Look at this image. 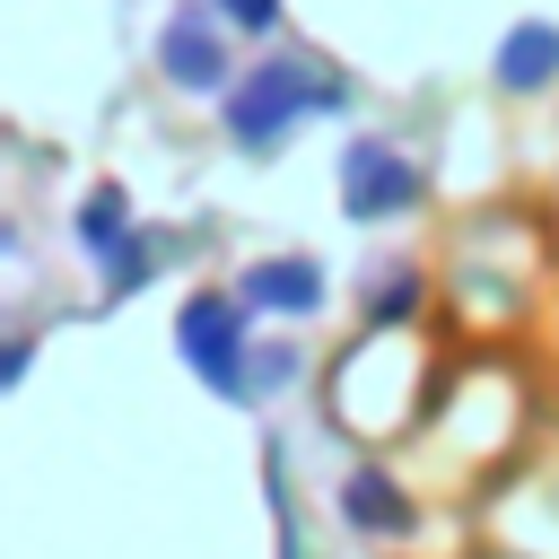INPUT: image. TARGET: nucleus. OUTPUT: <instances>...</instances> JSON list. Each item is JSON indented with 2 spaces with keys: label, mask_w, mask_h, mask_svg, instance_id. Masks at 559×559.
<instances>
[{
  "label": "nucleus",
  "mask_w": 559,
  "mask_h": 559,
  "mask_svg": "<svg viewBox=\"0 0 559 559\" xmlns=\"http://www.w3.org/2000/svg\"><path fill=\"white\" fill-rule=\"evenodd\" d=\"M332 87L314 79V70H297V61H262L245 87H227V131L245 140V148H271L297 114H314Z\"/></svg>",
  "instance_id": "1"
},
{
  "label": "nucleus",
  "mask_w": 559,
  "mask_h": 559,
  "mask_svg": "<svg viewBox=\"0 0 559 559\" xmlns=\"http://www.w3.org/2000/svg\"><path fill=\"white\" fill-rule=\"evenodd\" d=\"M236 332H245V297H192L175 314V341H183L192 376L218 384V393H253V367H245V341Z\"/></svg>",
  "instance_id": "2"
},
{
  "label": "nucleus",
  "mask_w": 559,
  "mask_h": 559,
  "mask_svg": "<svg viewBox=\"0 0 559 559\" xmlns=\"http://www.w3.org/2000/svg\"><path fill=\"white\" fill-rule=\"evenodd\" d=\"M341 192H349V218H384V210H402V201L419 192V175H411L384 140H358V148L341 157Z\"/></svg>",
  "instance_id": "3"
},
{
  "label": "nucleus",
  "mask_w": 559,
  "mask_h": 559,
  "mask_svg": "<svg viewBox=\"0 0 559 559\" xmlns=\"http://www.w3.org/2000/svg\"><path fill=\"white\" fill-rule=\"evenodd\" d=\"M323 306V271L314 262H253L245 271V314H314Z\"/></svg>",
  "instance_id": "4"
},
{
  "label": "nucleus",
  "mask_w": 559,
  "mask_h": 559,
  "mask_svg": "<svg viewBox=\"0 0 559 559\" xmlns=\"http://www.w3.org/2000/svg\"><path fill=\"white\" fill-rule=\"evenodd\" d=\"M157 61H166L175 87H227V44H218L201 17H175L166 44H157Z\"/></svg>",
  "instance_id": "5"
},
{
  "label": "nucleus",
  "mask_w": 559,
  "mask_h": 559,
  "mask_svg": "<svg viewBox=\"0 0 559 559\" xmlns=\"http://www.w3.org/2000/svg\"><path fill=\"white\" fill-rule=\"evenodd\" d=\"M341 507H349V524H367V533H411V524H419V515L402 507V489H393L384 472H349Z\"/></svg>",
  "instance_id": "6"
},
{
  "label": "nucleus",
  "mask_w": 559,
  "mask_h": 559,
  "mask_svg": "<svg viewBox=\"0 0 559 559\" xmlns=\"http://www.w3.org/2000/svg\"><path fill=\"white\" fill-rule=\"evenodd\" d=\"M550 70H559V26H515L507 52H498V79L507 87H542Z\"/></svg>",
  "instance_id": "7"
},
{
  "label": "nucleus",
  "mask_w": 559,
  "mask_h": 559,
  "mask_svg": "<svg viewBox=\"0 0 559 559\" xmlns=\"http://www.w3.org/2000/svg\"><path fill=\"white\" fill-rule=\"evenodd\" d=\"M79 236H87L105 262H122V201H114V192H96V201H87V218H79Z\"/></svg>",
  "instance_id": "8"
},
{
  "label": "nucleus",
  "mask_w": 559,
  "mask_h": 559,
  "mask_svg": "<svg viewBox=\"0 0 559 559\" xmlns=\"http://www.w3.org/2000/svg\"><path fill=\"white\" fill-rule=\"evenodd\" d=\"M227 17H245V26H271V17H280V0H227Z\"/></svg>",
  "instance_id": "9"
}]
</instances>
